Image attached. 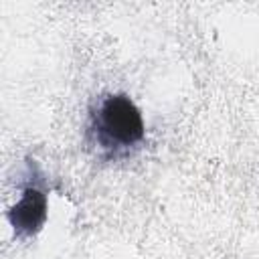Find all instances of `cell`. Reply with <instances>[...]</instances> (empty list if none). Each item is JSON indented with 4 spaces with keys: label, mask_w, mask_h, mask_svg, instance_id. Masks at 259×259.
I'll return each instance as SVG.
<instances>
[{
    "label": "cell",
    "mask_w": 259,
    "mask_h": 259,
    "mask_svg": "<svg viewBox=\"0 0 259 259\" xmlns=\"http://www.w3.org/2000/svg\"><path fill=\"white\" fill-rule=\"evenodd\" d=\"M91 132L107 152H125L144 140L146 127L140 109L123 93L105 95L91 115Z\"/></svg>",
    "instance_id": "1"
},
{
    "label": "cell",
    "mask_w": 259,
    "mask_h": 259,
    "mask_svg": "<svg viewBox=\"0 0 259 259\" xmlns=\"http://www.w3.org/2000/svg\"><path fill=\"white\" fill-rule=\"evenodd\" d=\"M8 221L16 235L30 237L40 231L47 221V194L36 186H26L18 202L10 208Z\"/></svg>",
    "instance_id": "2"
}]
</instances>
